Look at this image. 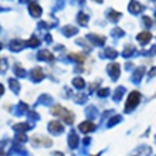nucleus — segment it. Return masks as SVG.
<instances>
[{
    "label": "nucleus",
    "instance_id": "2eb2a0df",
    "mask_svg": "<svg viewBox=\"0 0 156 156\" xmlns=\"http://www.w3.org/2000/svg\"><path fill=\"white\" fill-rule=\"evenodd\" d=\"M29 44H30V45H33V47H34V45H37V44H38V40H37L36 37H33L31 40L29 41Z\"/></svg>",
    "mask_w": 156,
    "mask_h": 156
},
{
    "label": "nucleus",
    "instance_id": "6e6552de",
    "mask_svg": "<svg viewBox=\"0 0 156 156\" xmlns=\"http://www.w3.org/2000/svg\"><path fill=\"white\" fill-rule=\"evenodd\" d=\"M108 70L112 71V74H114V78L118 77V73H119V66L116 64V62H114V64H111V66L108 67Z\"/></svg>",
    "mask_w": 156,
    "mask_h": 156
},
{
    "label": "nucleus",
    "instance_id": "f3484780",
    "mask_svg": "<svg viewBox=\"0 0 156 156\" xmlns=\"http://www.w3.org/2000/svg\"><path fill=\"white\" fill-rule=\"evenodd\" d=\"M3 92H4V88H3V85H2V84H0V95L3 94Z\"/></svg>",
    "mask_w": 156,
    "mask_h": 156
},
{
    "label": "nucleus",
    "instance_id": "6ab92c4d",
    "mask_svg": "<svg viewBox=\"0 0 156 156\" xmlns=\"http://www.w3.org/2000/svg\"><path fill=\"white\" fill-rule=\"evenodd\" d=\"M97 2H102V0H97Z\"/></svg>",
    "mask_w": 156,
    "mask_h": 156
},
{
    "label": "nucleus",
    "instance_id": "9d476101",
    "mask_svg": "<svg viewBox=\"0 0 156 156\" xmlns=\"http://www.w3.org/2000/svg\"><path fill=\"white\" fill-rule=\"evenodd\" d=\"M77 142H78V138L75 136V133H73V135L70 136V146H71V148L77 146Z\"/></svg>",
    "mask_w": 156,
    "mask_h": 156
},
{
    "label": "nucleus",
    "instance_id": "20e7f679",
    "mask_svg": "<svg viewBox=\"0 0 156 156\" xmlns=\"http://www.w3.org/2000/svg\"><path fill=\"white\" fill-rule=\"evenodd\" d=\"M94 129V123L92 122H82L81 125H80V131H82V132H90V131H92Z\"/></svg>",
    "mask_w": 156,
    "mask_h": 156
},
{
    "label": "nucleus",
    "instance_id": "9b49d317",
    "mask_svg": "<svg viewBox=\"0 0 156 156\" xmlns=\"http://www.w3.org/2000/svg\"><path fill=\"white\" fill-rule=\"evenodd\" d=\"M133 10V12H139L140 10V4H138V3H135V2H132L131 3V12Z\"/></svg>",
    "mask_w": 156,
    "mask_h": 156
},
{
    "label": "nucleus",
    "instance_id": "7ed1b4c3",
    "mask_svg": "<svg viewBox=\"0 0 156 156\" xmlns=\"http://www.w3.org/2000/svg\"><path fill=\"white\" fill-rule=\"evenodd\" d=\"M48 129H50L51 132L60 133V132L62 131V123H61V122H58V121H53V122H50Z\"/></svg>",
    "mask_w": 156,
    "mask_h": 156
},
{
    "label": "nucleus",
    "instance_id": "ddd939ff",
    "mask_svg": "<svg viewBox=\"0 0 156 156\" xmlns=\"http://www.w3.org/2000/svg\"><path fill=\"white\" fill-rule=\"evenodd\" d=\"M17 131H26V129H29V125H26V123H21V125H16L14 126Z\"/></svg>",
    "mask_w": 156,
    "mask_h": 156
},
{
    "label": "nucleus",
    "instance_id": "f257e3e1",
    "mask_svg": "<svg viewBox=\"0 0 156 156\" xmlns=\"http://www.w3.org/2000/svg\"><path fill=\"white\" fill-rule=\"evenodd\" d=\"M51 114H54V115H58L61 119H64L67 123H73V121H74V114H73L71 111H68L67 108L60 107V105H55V107H53V109H51Z\"/></svg>",
    "mask_w": 156,
    "mask_h": 156
},
{
    "label": "nucleus",
    "instance_id": "f8f14e48",
    "mask_svg": "<svg viewBox=\"0 0 156 156\" xmlns=\"http://www.w3.org/2000/svg\"><path fill=\"white\" fill-rule=\"evenodd\" d=\"M74 85H77L78 88H82L85 84H84V81H82L81 78H75V80H74Z\"/></svg>",
    "mask_w": 156,
    "mask_h": 156
},
{
    "label": "nucleus",
    "instance_id": "4468645a",
    "mask_svg": "<svg viewBox=\"0 0 156 156\" xmlns=\"http://www.w3.org/2000/svg\"><path fill=\"white\" fill-rule=\"evenodd\" d=\"M73 57H74L78 62H84V57H82V55H78V54H74Z\"/></svg>",
    "mask_w": 156,
    "mask_h": 156
},
{
    "label": "nucleus",
    "instance_id": "f03ea898",
    "mask_svg": "<svg viewBox=\"0 0 156 156\" xmlns=\"http://www.w3.org/2000/svg\"><path fill=\"white\" fill-rule=\"evenodd\" d=\"M139 99H140V94L138 92V91L131 92V94H129V98H128V101H126V107H125L126 108V111H132V109L138 105Z\"/></svg>",
    "mask_w": 156,
    "mask_h": 156
},
{
    "label": "nucleus",
    "instance_id": "39448f33",
    "mask_svg": "<svg viewBox=\"0 0 156 156\" xmlns=\"http://www.w3.org/2000/svg\"><path fill=\"white\" fill-rule=\"evenodd\" d=\"M30 12L33 16H40L41 14V7L36 3H30Z\"/></svg>",
    "mask_w": 156,
    "mask_h": 156
},
{
    "label": "nucleus",
    "instance_id": "aec40b11",
    "mask_svg": "<svg viewBox=\"0 0 156 156\" xmlns=\"http://www.w3.org/2000/svg\"><path fill=\"white\" fill-rule=\"evenodd\" d=\"M0 47H2V45H0Z\"/></svg>",
    "mask_w": 156,
    "mask_h": 156
},
{
    "label": "nucleus",
    "instance_id": "a211bd4d",
    "mask_svg": "<svg viewBox=\"0 0 156 156\" xmlns=\"http://www.w3.org/2000/svg\"><path fill=\"white\" fill-rule=\"evenodd\" d=\"M0 156H6V155H4V152H3V151H0Z\"/></svg>",
    "mask_w": 156,
    "mask_h": 156
},
{
    "label": "nucleus",
    "instance_id": "0eeeda50",
    "mask_svg": "<svg viewBox=\"0 0 156 156\" xmlns=\"http://www.w3.org/2000/svg\"><path fill=\"white\" fill-rule=\"evenodd\" d=\"M31 75H33L34 81H38V80H41V78H43V71H41L40 68H34V70L31 71Z\"/></svg>",
    "mask_w": 156,
    "mask_h": 156
},
{
    "label": "nucleus",
    "instance_id": "1a4fd4ad",
    "mask_svg": "<svg viewBox=\"0 0 156 156\" xmlns=\"http://www.w3.org/2000/svg\"><path fill=\"white\" fill-rule=\"evenodd\" d=\"M38 57L40 58H47V60H54V55L53 54H50L48 51H41V53L38 54Z\"/></svg>",
    "mask_w": 156,
    "mask_h": 156
},
{
    "label": "nucleus",
    "instance_id": "423d86ee",
    "mask_svg": "<svg viewBox=\"0 0 156 156\" xmlns=\"http://www.w3.org/2000/svg\"><path fill=\"white\" fill-rule=\"evenodd\" d=\"M151 33H148V31H145V33H140L139 36H138V40L140 41V43H148L149 40H151Z\"/></svg>",
    "mask_w": 156,
    "mask_h": 156
},
{
    "label": "nucleus",
    "instance_id": "dca6fc26",
    "mask_svg": "<svg viewBox=\"0 0 156 156\" xmlns=\"http://www.w3.org/2000/svg\"><path fill=\"white\" fill-rule=\"evenodd\" d=\"M80 21H81L82 24H85V23H87V21H85V14H82V13L80 14Z\"/></svg>",
    "mask_w": 156,
    "mask_h": 156
}]
</instances>
